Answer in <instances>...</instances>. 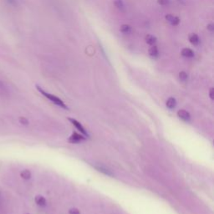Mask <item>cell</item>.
I'll return each mask as SVG.
<instances>
[{"instance_id":"obj_5","label":"cell","mask_w":214,"mask_h":214,"mask_svg":"<svg viewBox=\"0 0 214 214\" xmlns=\"http://www.w3.org/2000/svg\"><path fill=\"white\" fill-rule=\"evenodd\" d=\"M113 3H114V5L116 6V8L118 10H120V12H125V5L123 0H114Z\"/></svg>"},{"instance_id":"obj_7","label":"cell","mask_w":214,"mask_h":214,"mask_svg":"<svg viewBox=\"0 0 214 214\" xmlns=\"http://www.w3.org/2000/svg\"><path fill=\"white\" fill-rule=\"evenodd\" d=\"M177 116H178L180 119L185 120V121H187V120H190V117H191L190 114L187 111H184V110H180V111H178Z\"/></svg>"},{"instance_id":"obj_12","label":"cell","mask_w":214,"mask_h":214,"mask_svg":"<svg viewBox=\"0 0 214 214\" xmlns=\"http://www.w3.org/2000/svg\"><path fill=\"white\" fill-rule=\"evenodd\" d=\"M20 177L24 180H29L31 177V172L29 170H23L20 172Z\"/></svg>"},{"instance_id":"obj_18","label":"cell","mask_w":214,"mask_h":214,"mask_svg":"<svg viewBox=\"0 0 214 214\" xmlns=\"http://www.w3.org/2000/svg\"><path fill=\"white\" fill-rule=\"evenodd\" d=\"M69 213L70 214H80V211L77 209V208H71L69 211Z\"/></svg>"},{"instance_id":"obj_4","label":"cell","mask_w":214,"mask_h":214,"mask_svg":"<svg viewBox=\"0 0 214 214\" xmlns=\"http://www.w3.org/2000/svg\"><path fill=\"white\" fill-rule=\"evenodd\" d=\"M181 54H182V55L183 57L187 59L193 58L195 56L194 51L192 49H190V48H184V49H182Z\"/></svg>"},{"instance_id":"obj_6","label":"cell","mask_w":214,"mask_h":214,"mask_svg":"<svg viewBox=\"0 0 214 214\" xmlns=\"http://www.w3.org/2000/svg\"><path fill=\"white\" fill-rule=\"evenodd\" d=\"M188 39H189L190 43L193 45H198L200 43V38L196 34H191L188 37Z\"/></svg>"},{"instance_id":"obj_10","label":"cell","mask_w":214,"mask_h":214,"mask_svg":"<svg viewBox=\"0 0 214 214\" xmlns=\"http://www.w3.org/2000/svg\"><path fill=\"white\" fill-rule=\"evenodd\" d=\"M131 30H132L131 27L128 25V24H123V25L120 26V31L122 34H129L131 33Z\"/></svg>"},{"instance_id":"obj_20","label":"cell","mask_w":214,"mask_h":214,"mask_svg":"<svg viewBox=\"0 0 214 214\" xmlns=\"http://www.w3.org/2000/svg\"><path fill=\"white\" fill-rule=\"evenodd\" d=\"M213 92H214L213 88H211L209 90V96L211 99H213Z\"/></svg>"},{"instance_id":"obj_19","label":"cell","mask_w":214,"mask_h":214,"mask_svg":"<svg viewBox=\"0 0 214 214\" xmlns=\"http://www.w3.org/2000/svg\"><path fill=\"white\" fill-rule=\"evenodd\" d=\"M207 30H209L210 32H213L214 24L213 23H209V24H207Z\"/></svg>"},{"instance_id":"obj_14","label":"cell","mask_w":214,"mask_h":214,"mask_svg":"<svg viewBox=\"0 0 214 214\" xmlns=\"http://www.w3.org/2000/svg\"><path fill=\"white\" fill-rule=\"evenodd\" d=\"M176 105H177V101H176V100L172 98V97L168 99L167 101H166V106L168 107L169 109H173V108H175Z\"/></svg>"},{"instance_id":"obj_17","label":"cell","mask_w":214,"mask_h":214,"mask_svg":"<svg viewBox=\"0 0 214 214\" xmlns=\"http://www.w3.org/2000/svg\"><path fill=\"white\" fill-rule=\"evenodd\" d=\"M157 4L161 6H166L170 4V0H156Z\"/></svg>"},{"instance_id":"obj_16","label":"cell","mask_w":214,"mask_h":214,"mask_svg":"<svg viewBox=\"0 0 214 214\" xmlns=\"http://www.w3.org/2000/svg\"><path fill=\"white\" fill-rule=\"evenodd\" d=\"M18 121L20 124H22L23 125H29V120L27 119L26 117H19Z\"/></svg>"},{"instance_id":"obj_8","label":"cell","mask_w":214,"mask_h":214,"mask_svg":"<svg viewBox=\"0 0 214 214\" xmlns=\"http://www.w3.org/2000/svg\"><path fill=\"white\" fill-rule=\"evenodd\" d=\"M145 41H146V43H147V45H152H152H156L157 39H156V37L152 35V34H147L145 37Z\"/></svg>"},{"instance_id":"obj_11","label":"cell","mask_w":214,"mask_h":214,"mask_svg":"<svg viewBox=\"0 0 214 214\" xmlns=\"http://www.w3.org/2000/svg\"><path fill=\"white\" fill-rule=\"evenodd\" d=\"M70 120L71 121L72 123H73V125H75V126L76 128H77V129L79 130L80 131H81L82 133L85 134V135H87V133H86V131H85V130L84 129V127H83L82 125H80V123H79V122H78L77 120H74V119H70Z\"/></svg>"},{"instance_id":"obj_13","label":"cell","mask_w":214,"mask_h":214,"mask_svg":"<svg viewBox=\"0 0 214 214\" xmlns=\"http://www.w3.org/2000/svg\"><path fill=\"white\" fill-rule=\"evenodd\" d=\"M84 139L85 138H84L82 136L75 133L72 135L70 140V141H72V142H78V141H82V140H84Z\"/></svg>"},{"instance_id":"obj_2","label":"cell","mask_w":214,"mask_h":214,"mask_svg":"<svg viewBox=\"0 0 214 214\" xmlns=\"http://www.w3.org/2000/svg\"><path fill=\"white\" fill-rule=\"evenodd\" d=\"M165 18L166 20L172 26H177L180 23V18L177 16H173L171 14H166Z\"/></svg>"},{"instance_id":"obj_3","label":"cell","mask_w":214,"mask_h":214,"mask_svg":"<svg viewBox=\"0 0 214 214\" xmlns=\"http://www.w3.org/2000/svg\"><path fill=\"white\" fill-rule=\"evenodd\" d=\"M148 54L150 55V57L152 59H157L160 55L159 53V49L156 47V45H152V47L148 50Z\"/></svg>"},{"instance_id":"obj_1","label":"cell","mask_w":214,"mask_h":214,"mask_svg":"<svg viewBox=\"0 0 214 214\" xmlns=\"http://www.w3.org/2000/svg\"><path fill=\"white\" fill-rule=\"evenodd\" d=\"M37 89H39V91H40V93L42 94L43 95H45L46 98H48L49 100H50L52 102H54V104H56V105H58L59 106L63 107V108H67L66 106L64 105V103L60 99L58 98L57 96H55V95H51V94L47 93L46 91H45L43 89H41V88L39 87V86H37Z\"/></svg>"},{"instance_id":"obj_15","label":"cell","mask_w":214,"mask_h":214,"mask_svg":"<svg viewBox=\"0 0 214 214\" xmlns=\"http://www.w3.org/2000/svg\"><path fill=\"white\" fill-rule=\"evenodd\" d=\"M188 75L185 71H181L179 73V79L182 80V81H186L187 80Z\"/></svg>"},{"instance_id":"obj_9","label":"cell","mask_w":214,"mask_h":214,"mask_svg":"<svg viewBox=\"0 0 214 214\" xmlns=\"http://www.w3.org/2000/svg\"><path fill=\"white\" fill-rule=\"evenodd\" d=\"M34 201H35V203L38 206L40 207H45L46 205V200L45 198L43 196H36L35 198H34Z\"/></svg>"}]
</instances>
